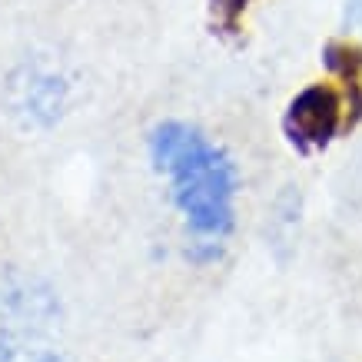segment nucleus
I'll return each mask as SVG.
<instances>
[{
    "instance_id": "obj_6",
    "label": "nucleus",
    "mask_w": 362,
    "mask_h": 362,
    "mask_svg": "<svg viewBox=\"0 0 362 362\" xmlns=\"http://www.w3.org/2000/svg\"><path fill=\"white\" fill-rule=\"evenodd\" d=\"M342 21L356 33H362V0H346L342 4Z\"/></svg>"
},
{
    "instance_id": "obj_1",
    "label": "nucleus",
    "mask_w": 362,
    "mask_h": 362,
    "mask_svg": "<svg viewBox=\"0 0 362 362\" xmlns=\"http://www.w3.org/2000/svg\"><path fill=\"white\" fill-rule=\"evenodd\" d=\"M150 163L166 183L170 203L187 233V252L213 263L236 230L240 170L206 130L187 120H160L146 136Z\"/></svg>"
},
{
    "instance_id": "obj_2",
    "label": "nucleus",
    "mask_w": 362,
    "mask_h": 362,
    "mask_svg": "<svg viewBox=\"0 0 362 362\" xmlns=\"http://www.w3.org/2000/svg\"><path fill=\"white\" fill-rule=\"evenodd\" d=\"M0 362H70L66 309L44 276L0 269Z\"/></svg>"
},
{
    "instance_id": "obj_4",
    "label": "nucleus",
    "mask_w": 362,
    "mask_h": 362,
    "mask_svg": "<svg viewBox=\"0 0 362 362\" xmlns=\"http://www.w3.org/2000/svg\"><path fill=\"white\" fill-rule=\"evenodd\" d=\"M339 120V97L326 87H306L286 110V133L299 150H319L336 136Z\"/></svg>"
},
{
    "instance_id": "obj_3",
    "label": "nucleus",
    "mask_w": 362,
    "mask_h": 362,
    "mask_svg": "<svg viewBox=\"0 0 362 362\" xmlns=\"http://www.w3.org/2000/svg\"><path fill=\"white\" fill-rule=\"evenodd\" d=\"M7 100L11 113L23 127L50 130L70 103V83L47 66H21L7 83Z\"/></svg>"
},
{
    "instance_id": "obj_5",
    "label": "nucleus",
    "mask_w": 362,
    "mask_h": 362,
    "mask_svg": "<svg viewBox=\"0 0 362 362\" xmlns=\"http://www.w3.org/2000/svg\"><path fill=\"white\" fill-rule=\"evenodd\" d=\"M252 0H209V17H213V27L220 33H236L240 30V21L246 7Z\"/></svg>"
}]
</instances>
